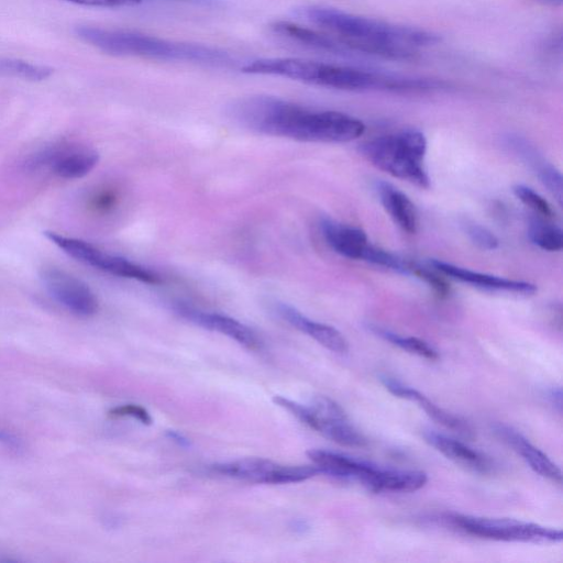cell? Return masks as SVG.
Wrapping results in <instances>:
<instances>
[{
  "label": "cell",
  "instance_id": "1",
  "mask_svg": "<svg viewBox=\"0 0 563 563\" xmlns=\"http://www.w3.org/2000/svg\"><path fill=\"white\" fill-rule=\"evenodd\" d=\"M252 75L285 77L306 84L347 91L395 92L434 90V79L384 74L303 58L275 57L252 60L244 66Z\"/></svg>",
  "mask_w": 563,
  "mask_h": 563
},
{
  "label": "cell",
  "instance_id": "2",
  "mask_svg": "<svg viewBox=\"0 0 563 563\" xmlns=\"http://www.w3.org/2000/svg\"><path fill=\"white\" fill-rule=\"evenodd\" d=\"M77 36L85 43L113 56L143 57L168 62H186L212 67H230L234 58L218 47L176 42L118 29L81 25Z\"/></svg>",
  "mask_w": 563,
  "mask_h": 563
},
{
  "label": "cell",
  "instance_id": "3",
  "mask_svg": "<svg viewBox=\"0 0 563 563\" xmlns=\"http://www.w3.org/2000/svg\"><path fill=\"white\" fill-rule=\"evenodd\" d=\"M294 14L340 37L361 43L413 49L441 42L439 34L423 29L366 18L330 7L303 5L297 8Z\"/></svg>",
  "mask_w": 563,
  "mask_h": 563
},
{
  "label": "cell",
  "instance_id": "4",
  "mask_svg": "<svg viewBox=\"0 0 563 563\" xmlns=\"http://www.w3.org/2000/svg\"><path fill=\"white\" fill-rule=\"evenodd\" d=\"M363 156L378 169L420 188H429L424 168L427 140L415 129L375 137L362 144Z\"/></svg>",
  "mask_w": 563,
  "mask_h": 563
},
{
  "label": "cell",
  "instance_id": "5",
  "mask_svg": "<svg viewBox=\"0 0 563 563\" xmlns=\"http://www.w3.org/2000/svg\"><path fill=\"white\" fill-rule=\"evenodd\" d=\"M443 520L465 533L493 540L555 543L563 539L560 529L516 519L448 514Z\"/></svg>",
  "mask_w": 563,
  "mask_h": 563
},
{
  "label": "cell",
  "instance_id": "6",
  "mask_svg": "<svg viewBox=\"0 0 563 563\" xmlns=\"http://www.w3.org/2000/svg\"><path fill=\"white\" fill-rule=\"evenodd\" d=\"M365 124L339 111H313L300 107L295 113L289 139L302 142L346 143L357 140Z\"/></svg>",
  "mask_w": 563,
  "mask_h": 563
},
{
  "label": "cell",
  "instance_id": "7",
  "mask_svg": "<svg viewBox=\"0 0 563 563\" xmlns=\"http://www.w3.org/2000/svg\"><path fill=\"white\" fill-rule=\"evenodd\" d=\"M44 235L68 256L104 273L150 285H159L163 282L162 277L152 269L102 251L89 242L54 231H45Z\"/></svg>",
  "mask_w": 563,
  "mask_h": 563
},
{
  "label": "cell",
  "instance_id": "8",
  "mask_svg": "<svg viewBox=\"0 0 563 563\" xmlns=\"http://www.w3.org/2000/svg\"><path fill=\"white\" fill-rule=\"evenodd\" d=\"M212 474L255 484H289L319 473L314 465H284L262 457H245L208 466Z\"/></svg>",
  "mask_w": 563,
  "mask_h": 563
},
{
  "label": "cell",
  "instance_id": "9",
  "mask_svg": "<svg viewBox=\"0 0 563 563\" xmlns=\"http://www.w3.org/2000/svg\"><path fill=\"white\" fill-rule=\"evenodd\" d=\"M41 279L51 297L69 312L79 317H90L98 311L96 295L86 283L74 275L48 267L42 271Z\"/></svg>",
  "mask_w": 563,
  "mask_h": 563
},
{
  "label": "cell",
  "instance_id": "10",
  "mask_svg": "<svg viewBox=\"0 0 563 563\" xmlns=\"http://www.w3.org/2000/svg\"><path fill=\"white\" fill-rule=\"evenodd\" d=\"M98 153L81 145H55L35 154L32 168H46L63 179H78L88 175L98 164Z\"/></svg>",
  "mask_w": 563,
  "mask_h": 563
},
{
  "label": "cell",
  "instance_id": "11",
  "mask_svg": "<svg viewBox=\"0 0 563 563\" xmlns=\"http://www.w3.org/2000/svg\"><path fill=\"white\" fill-rule=\"evenodd\" d=\"M273 401L309 428L341 445L351 448H363L367 445V439L349 422L347 418L336 419L324 417L314 412L309 406L301 405L282 396H274Z\"/></svg>",
  "mask_w": 563,
  "mask_h": 563
},
{
  "label": "cell",
  "instance_id": "12",
  "mask_svg": "<svg viewBox=\"0 0 563 563\" xmlns=\"http://www.w3.org/2000/svg\"><path fill=\"white\" fill-rule=\"evenodd\" d=\"M274 34L303 47L339 56L361 55L357 43L288 22L277 21L271 25Z\"/></svg>",
  "mask_w": 563,
  "mask_h": 563
},
{
  "label": "cell",
  "instance_id": "13",
  "mask_svg": "<svg viewBox=\"0 0 563 563\" xmlns=\"http://www.w3.org/2000/svg\"><path fill=\"white\" fill-rule=\"evenodd\" d=\"M174 311L181 318L201 328L219 332L250 350H260L262 342L257 334L239 320L217 313L197 309L184 302H175Z\"/></svg>",
  "mask_w": 563,
  "mask_h": 563
},
{
  "label": "cell",
  "instance_id": "14",
  "mask_svg": "<svg viewBox=\"0 0 563 563\" xmlns=\"http://www.w3.org/2000/svg\"><path fill=\"white\" fill-rule=\"evenodd\" d=\"M430 265L442 275L481 289L518 295H532L537 291V286L529 282L474 272L440 260L430 261Z\"/></svg>",
  "mask_w": 563,
  "mask_h": 563
},
{
  "label": "cell",
  "instance_id": "15",
  "mask_svg": "<svg viewBox=\"0 0 563 563\" xmlns=\"http://www.w3.org/2000/svg\"><path fill=\"white\" fill-rule=\"evenodd\" d=\"M380 380L386 389H388L394 396L417 402L418 406L435 422L459 433L465 439H474V429L470 423H467V421L437 406L419 390L406 386L388 376H382Z\"/></svg>",
  "mask_w": 563,
  "mask_h": 563
},
{
  "label": "cell",
  "instance_id": "16",
  "mask_svg": "<svg viewBox=\"0 0 563 563\" xmlns=\"http://www.w3.org/2000/svg\"><path fill=\"white\" fill-rule=\"evenodd\" d=\"M493 428L496 435L511 446L536 473L552 482H562L560 467L521 433L504 423H496Z\"/></svg>",
  "mask_w": 563,
  "mask_h": 563
},
{
  "label": "cell",
  "instance_id": "17",
  "mask_svg": "<svg viewBox=\"0 0 563 563\" xmlns=\"http://www.w3.org/2000/svg\"><path fill=\"white\" fill-rule=\"evenodd\" d=\"M277 313L294 328L311 336L318 343L335 353H346L349 343L335 328L309 319L292 306L279 302L276 305Z\"/></svg>",
  "mask_w": 563,
  "mask_h": 563
},
{
  "label": "cell",
  "instance_id": "18",
  "mask_svg": "<svg viewBox=\"0 0 563 563\" xmlns=\"http://www.w3.org/2000/svg\"><path fill=\"white\" fill-rule=\"evenodd\" d=\"M307 455L319 473L339 479L357 481L361 484L374 466L372 463L327 450L312 449Z\"/></svg>",
  "mask_w": 563,
  "mask_h": 563
},
{
  "label": "cell",
  "instance_id": "19",
  "mask_svg": "<svg viewBox=\"0 0 563 563\" xmlns=\"http://www.w3.org/2000/svg\"><path fill=\"white\" fill-rule=\"evenodd\" d=\"M320 229L325 242L334 252L351 260L363 258L369 244L367 235L362 229L330 219H323Z\"/></svg>",
  "mask_w": 563,
  "mask_h": 563
},
{
  "label": "cell",
  "instance_id": "20",
  "mask_svg": "<svg viewBox=\"0 0 563 563\" xmlns=\"http://www.w3.org/2000/svg\"><path fill=\"white\" fill-rule=\"evenodd\" d=\"M423 437L431 446L449 460L474 472L485 474L492 471L490 460L463 442L431 430L426 431Z\"/></svg>",
  "mask_w": 563,
  "mask_h": 563
},
{
  "label": "cell",
  "instance_id": "21",
  "mask_svg": "<svg viewBox=\"0 0 563 563\" xmlns=\"http://www.w3.org/2000/svg\"><path fill=\"white\" fill-rule=\"evenodd\" d=\"M379 200L394 222L407 233L418 230V213L412 201L393 185L380 181L377 185Z\"/></svg>",
  "mask_w": 563,
  "mask_h": 563
},
{
  "label": "cell",
  "instance_id": "22",
  "mask_svg": "<svg viewBox=\"0 0 563 563\" xmlns=\"http://www.w3.org/2000/svg\"><path fill=\"white\" fill-rule=\"evenodd\" d=\"M428 476L417 470H390L378 467L368 489L379 492L410 493L420 489L426 485Z\"/></svg>",
  "mask_w": 563,
  "mask_h": 563
},
{
  "label": "cell",
  "instance_id": "23",
  "mask_svg": "<svg viewBox=\"0 0 563 563\" xmlns=\"http://www.w3.org/2000/svg\"><path fill=\"white\" fill-rule=\"evenodd\" d=\"M368 329L377 336L390 342L391 344L409 353L417 354L428 360H437L439 357L438 352L430 344H428L426 341L421 339L413 336H402L388 329L375 324H368Z\"/></svg>",
  "mask_w": 563,
  "mask_h": 563
},
{
  "label": "cell",
  "instance_id": "24",
  "mask_svg": "<svg viewBox=\"0 0 563 563\" xmlns=\"http://www.w3.org/2000/svg\"><path fill=\"white\" fill-rule=\"evenodd\" d=\"M528 236L534 245L548 252H558L563 247L561 228L541 219H532L529 222Z\"/></svg>",
  "mask_w": 563,
  "mask_h": 563
},
{
  "label": "cell",
  "instance_id": "25",
  "mask_svg": "<svg viewBox=\"0 0 563 563\" xmlns=\"http://www.w3.org/2000/svg\"><path fill=\"white\" fill-rule=\"evenodd\" d=\"M52 74L53 69L45 65L0 57V76L40 81L48 78Z\"/></svg>",
  "mask_w": 563,
  "mask_h": 563
},
{
  "label": "cell",
  "instance_id": "26",
  "mask_svg": "<svg viewBox=\"0 0 563 563\" xmlns=\"http://www.w3.org/2000/svg\"><path fill=\"white\" fill-rule=\"evenodd\" d=\"M537 167V174L540 181L543 186L549 190V192L556 200L559 206H562L563 202V186H562V175L561 173L551 164L540 162L537 159L533 163Z\"/></svg>",
  "mask_w": 563,
  "mask_h": 563
},
{
  "label": "cell",
  "instance_id": "27",
  "mask_svg": "<svg viewBox=\"0 0 563 563\" xmlns=\"http://www.w3.org/2000/svg\"><path fill=\"white\" fill-rule=\"evenodd\" d=\"M512 191L515 196L529 209L534 211L536 213L545 217L552 218L554 211L551 205L537 191L532 188L518 184L512 187Z\"/></svg>",
  "mask_w": 563,
  "mask_h": 563
},
{
  "label": "cell",
  "instance_id": "28",
  "mask_svg": "<svg viewBox=\"0 0 563 563\" xmlns=\"http://www.w3.org/2000/svg\"><path fill=\"white\" fill-rule=\"evenodd\" d=\"M463 227L468 239L477 247L485 251H493L498 247L497 236L487 228L474 222H465Z\"/></svg>",
  "mask_w": 563,
  "mask_h": 563
},
{
  "label": "cell",
  "instance_id": "29",
  "mask_svg": "<svg viewBox=\"0 0 563 563\" xmlns=\"http://www.w3.org/2000/svg\"><path fill=\"white\" fill-rule=\"evenodd\" d=\"M409 274L415 275L423 280L441 297H445L450 292L449 285L435 269L431 271L429 268L410 263Z\"/></svg>",
  "mask_w": 563,
  "mask_h": 563
},
{
  "label": "cell",
  "instance_id": "30",
  "mask_svg": "<svg viewBox=\"0 0 563 563\" xmlns=\"http://www.w3.org/2000/svg\"><path fill=\"white\" fill-rule=\"evenodd\" d=\"M109 415L111 417L118 418L131 417L146 426L152 423V417L150 412L144 407L134 404H126L114 407L109 411Z\"/></svg>",
  "mask_w": 563,
  "mask_h": 563
},
{
  "label": "cell",
  "instance_id": "31",
  "mask_svg": "<svg viewBox=\"0 0 563 563\" xmlns=\"http://www.w3.org/2000/svg\"><path fill=\"white\" fill-rule=\"evenodd\" d=\"M67 2L87 5V7H102V8H115L133 5L142 2L143 0H64Z\"/></svg>",
  "mask_w": 563,
  "mask_h": 563
},
{
  "label": "cell",
  "instance_id": "32",
  "mask_svg": "<svg viewBox=\"0 0 563 563\" xmlns=\"http://www.w3.org/2000/svg\"><path fill=\"white\" fill-rule=\"evenodd\" d=\"M547 398L561 412L562 409V390L560 387H552L547 391Z\"/></svg>",
  "mask_w": 563,
  "mask_h": 563
},
{
  "label": "cell",
  "instance_id": "33",
  "mask_svg": "<svg viewBox=\"0 0 563 563\" xmlns=\"http://www.w3.org/2000/svg\"><path fill=\"white\" fill-rule=\"evenodd\" d=\"M114 202V196L110 192L101 194L96 200V206L100 209H108Z\"/></svg>",
  "mask_w": 563,
  "mask_h": 563
},
{
  "label": "cell",
  "instance_id": "34",
  "mask_svg": "<svg viewBox=\"0 0 563 563\" xmlns=\"http://www.w3.org/2000/svg\"><path fill=\"white\" fill-rule=\"evenodd\" d=\"M166 435L175 441L177 444H179L180 446H189L190 445V442L189 440L181 433L175 431V430H168L166 431Z\"/></svg>",
  "mask_w": 563,
  "mask_h": 563
},
{
  "label": "cell",
  "instance_id": "35",
  "mask_svg": "<svg viewBox=\"0 0 563 563\" xmlns=\"http://www.w3.org/2000/svg\"><path fill=\"white\" fill-rule=\"evenodd\" d=\"M0 442L10 446H19V440L4 430H0Z\"/></svg>",
  "mask_w": 563,
  "mask_h": 563
},
{
  "label": "cell",
  "instance_id": "36",
  "mask_svg": "<svg viewBox=\"0 0 563 563\" xmlns=\"http://www.w3.org/2000/svg\"><path fill=\"white\" fill-rule=\"evenodd\" d=\"M543 4L552 5V7H559L562 4L563 0H534Z\"/></svg>",
  "mask_w": 563,
  "mask_h": 563
}]
</instances>
